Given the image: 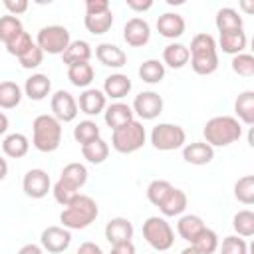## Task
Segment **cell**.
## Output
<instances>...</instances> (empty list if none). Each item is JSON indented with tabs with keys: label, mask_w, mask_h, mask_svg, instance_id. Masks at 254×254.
<instances>
[{
	"label": "cell",
	"mask_w": 254,
	"mask_h": 254,
	"mask_svg": "<svg viewBox=\"0 0 254 254\" xmlns=\"http://www.w3.org/2000/svg\"><path fill=\"white\" fill-rule=\"evenodd\" d=\"M187 143V133L177 123H159L151 129V145L157 151L183 149Z\"/></svg>",
	"instance_id": "7"
},
{
	"label": "cell",
	"mask_w": 254,
	"mask_h": 254,
	"mask_svg": "<svg viewBox=\"0 0 254 254\" xmlns=\"http://www.w3.org/2000/svg\"><path fill=\"white\" fill-rule=\"evenodd\" d=\"M190 67L198 75H210L218 69V52L216 54H198L190 56Z\"/></svg>",
	"instance_id": "35"
},
{
	"label": "cell",
	"mask_w": 254,
	"mask_h": 254,
	"mask_svg": "<svg viewBox=\"0 0 254 254\" xmlns=\"http://www.w3.org/2000/svg\"><path fill=\"white\" fill-rule=\"evenodd\" d=\"M189 60H190V54L185 44L173 42V44H167L163 50V65H169L173 69L185 67L189 64Z\"/></svg>",
	"instance_id": "23"
},
{
	"label": "cell",
	"mask_w": 254,
	"mask_h": 254,
	"mask_svg": "<svg viewBox=\"0 0 254 254\" xmlns=\"http://www.w3.org/2000/svg\"><path fill=\"white\" fill-rule=\"evenodd\" d=\"M183 159L189 165H208L214 159V149L204 143V141H192V143H185L183 147Z\"/></svg>",
	"instance_id": "17"
},
{
	"label": "cell",
	"mask_w": 254,
	"mask_h": 254,
	"mask_svg": "<svg viewBox=\"0 0 254 254\" xmlns=\"http://www.w3.org/2000/svg\"><path fill=\"white\" fill-rule=\"evenodd\" d=\"M206 228L204 220L198 214H181L179 222H177V232L183 240H187L189 244L200 234V230Z\"/></svg>",
	"instance_id": "25"
},
{
	"label": "cell",
	"mask_w": 254,
	"mask_h": 254,
	"mask_svg": "<svg viewBox=\"0 0 254 254\" xmlns=\"http://www.w3.org/2000/svg\"><path fill=\"white\" fill-rule=\"evenodd\" d=\"M4 8L10 16H20L28 10V0H4Z\"/></svg>",
	"instance_id": "48"
},
{
	"label": "cell",
	"mask_w": 254,
	"mask_h": 254,
	"mask_svg": "<svg viewBox=\"0 0 254 254\" xmlns=\"http://www.w3.org/2000/svg\"><path fill=\"white\" fill-rule=\"evenodd\" d=\"M163 97L157 91H141L133 99V115H137L143 121H153L163 113Z\"/></svg>",
	"instance_id": "8"
},
{
	"label": "cell",
	"mask_w": 254,
	"mask_h": 254,
	"mask_svg": "<svg viewBox=\"0 0 254 254\" xmlns=\"http://www.w3.org/2000/svg\"><path fill=\"white\" fill-rule=\"evenodd\" d=\"M93 65L89 62H81V64H71L67 65V79L71 81V85L75 87H81V89H87L89 83L93 81Z\"/></svg>",
	"instance_id": "29"
},
{
	"label": "cell",
	"mask_w": 254,
	"mask_h": 254,
	"mask_svg": "<svg viewBox=\"0 0 254 254\" xmlns=\"http://www.w3.org/2000/svg\"><path fill=\"white\" fill-rule=\"evenodd\" d=\"M220 254H248V244L244 238L230 234L226 238H222V244H218Z\"/></svg>",
	"instance_id": "46"
},
{
	"label": "cell",
	"mask_w": 254,
	"mask_h": 254,
	"mask_svg": "<svg viewBox=\"0 0 254 254\" xmlns=\"http://www.w3.org/2000/svg\"><path fill=\"white\" fill-rule=\"evenodd\" d=\"M52 192H54V198H56V202L58 204H62V206H67L77 194H79V190H75L73 187H69L67 183H64V181H56V185L52 187Z\"/></svg>",
	"instance_id": "45"
},
{
	"label": "cell",
	"mask_w": 254,
	"mask_h": 254,
	"mask_svg": "<svg viewBox=\"0 0 254 254\" xmlns=\"http://www.w3.org/2000/svg\"><path fill=\"white\" fill-rule=\"evenodd\" d=\"M187 204H189V198H187V192L173 187L171 192L165 196V200L159 204V210L165 218L169 216H181L185 210H187Z\"/></svg>",
	"instance_id": "21"
},
{
	"label": "cell",
	"mask_w": 254,
	"mask_h": 254,
	"mask_svg": "<svg viewBox=\"0 0 254 254\" xmlns=\"http://www.w3.org/2000/svg\"><path fill=\"white\" fill-rule=\"evenodd\" d=\"M18 254H44V250H42V246H38V244H24L20 250H18Z\"/></svg>",
	"instance_id": "53"
},
{
	"label": "cell",
	"mask_w": 254,
	"mask_h": 254,
	"mask_svg": "<svg viewBox=\"0 0 254 254\" xmlns=\"http://www.w3.org/2000/svg\"><path fill=\"white\" fill-rule=\"evenodd\" d=\"M99 214L97 202L89 194H77L62 212H60V222L67 230H83L87 228Z\"/></svg>",
	"instance_id": "1"
},
{
	"label": "cell",
	"mask_w": 254,
	"mask_h": 254,
	"mask_svg": "<svg viewBox=\"0 0 254 254\" xmlns=\"http://www.w3.org/2000/svg\"><path fill=\"white\" fill-rule=\"evenodd\" d=\"M103 119H105L107 127L113 131V129H119L121 125L129 123V121H133L135 115H133L131 105H127V103H123V101H113L111 105L105 107V111H103Z\"/></svg>",
	"instance_id": "18"
},
{
	"label": "cell",
	"mask_w": 254,
	"mask_h": 254,
	"mask_svg": "<svg viewBox=\"0 0 254 254\" xmlns=\"http://www.w3.org/2000/svg\"><path fill=\"white\" fill-rule=\"evenodd\" d=\"M34 44V40H32V36L26 32V30H22L20 34H16L12 40H8L4 46H6V52L10 54V56H16V58H20L30 46Z\"/></svg>",
	"instance_id": "44"
},
{
	"label": "cell",
	"mask_w": 254,
	"mask_h": 254,
	"mask_svg": "<svg viewBox=\"0 0 254 254\" xmlns=\"http://www.w3.org/2000/svg\"><path fill=\"white\" fill-rule=\"evenodd\" d=\"M230 67L240 77H252L254 75V56L252 54H246V52H242L238 56H232Z\"/></svg>",
	"instance_id": "42"
},
{
	"label": "cell",
	"mask_w": 254,
	"mask_h": 254,
	"mask_svg": "<svg viewBox=\"0 0 254 254\" xmlns=\"http://www.w3.org/2000/svg\"><path fill=\"white\" fill-rule=\"evenodd\" d=\"M218 48H216V40L206 34V32H200L196 36H192L190 40V48H189V54L190 56H198V54H216Z\"/></svg>",
	"instance_id": "40"
},
{
	"label": "cell",
	"mask_w": 254,
	"mask_h": 254,
	"mask_svg": "<svg viewBox=\"0 0 254 254\" xmlns=\"http://www.w3.org/2000/svg\"><path fill=\"white\" fill-rule=\"evenodd\" d=\"M131 87H133V83H131L129 75H125V73H111V75L105 77L101 91L105 93V97L119 101V99H123L125 95H129Z\"/></svg>",
	"instance_id": "20"
},
{
	"label": "cell",
	"mask_w": 254,
	"mask_h": 254,
	"mask_svg": "<svg viewBox=\"0 0 254 254\" xmlns=\"http://www.w3.org/2000/svg\"><path fill=\"white\" fill-rule=\"evenodd\" d=\"M232 228L236 232V236L240 238H250L254 236V212L244 208V210H238L234 216H232Z\"/></svg>",
	"instance_id": "37"
},
{
	"label": "cell",
	"mask_w": 254,
	"mask_h": 254,
	"mask_svg": "<svg viewBox=\"0 0 254 254\" xmlns=\"http://www.w3.org/2000/svg\"><path fill=\"white\" fill-rule=\"evenodd\" d=\"M171 189H173V185H171L169 181H165V179H155V181H151L149 187H147V200H149L151 204L159 206V204L165 200V196L171 192Z\"/></svg>",
	"instance_id": "41"
},
{
	"label": "cell",
	"mask_w": 254,
	"mask_h": 254,
	"mask_svg": "<svg viewBox=\"0 0 254 254\" xmlns=\"http://www.w3.org/2000/svg\"><path fill=\"white\" fill-rule=\"evenodd\" d=\"M22 30H24V26H22V22H20L18 16H10V14L0 16V42L2 44H6L8 40H12Z\"/></svg>",
	"instance_id": "43"
},
{
	"label": "cell",
	"mask_w": 254,
	"mask_h": 254,
	"mask_svg": "<svg viewBox=\"0 0 254 254\" xmlns=\"http://www.w3.org/2000/svg\"><path fill=\"white\" fill-rule=\"evenodd\" d=\"M181 254H200V252H198V250H196V248H194V246L190 244V246L183 248V250H181Z\"/></svg>",
	"instance_id": "56"
},
{
	"label": "cell",
	"mask_w": 254,
	"mask_h": 254,
	"mask_svg": "<svg viewBox=\"0 0 254 254\" xmlns=\"http://www.w3.org/2000/svg\"><path fill=\"white\" fill-rule=\"evenodd\" d=\"M95 58L101 65L111 67V69H121L127 64V54L119 46L109 44V42H103L95 48Z\"/></svg>",
	"instance_id": "16"
},
{
	"label": "cell",
	"mask_w": 254,
	"mask_h": 254,
	"mask_svg": "<svg viewBox=\"0 0 254 254\" xmlns=\"http://www.w3.org/2000/svg\"><path fill=\"white\" fill-rule=\"evenodd\" d=\"M105 240L113 246V244H121V242H129L133 238V224L129 218L125 216H115L105 224Z\"/></svg>",
	"instance_id": "14"
},
{
	"label": "cell",
	"mask_w": 254,
	"mask_h": 254,
	"mask_svg": "<svg viewBox=\"0 0 254 254\" xmlns=\"http://www.w3.org/2000/svg\"><path fill=\"white\" fill-rule=\"evenodd\" d=\"M24 95L30 97L32 101H42L50 95L52 91V79L46 73H32L26 83H24Z\"/></svg>",
	"instance_id": "19"
},
{
	"label": "cell",
	"mask_w": 254,
	"mask_h": 254,
	"mask_svg": "<svg viewBox=\"0 0 254 254\" xmlns=\"http://www.w3.org/2000/svg\"><path fill=\"white\" fill-rule=\"evenodd\" d=\"M109 254H135V244L129 242H121V244H113Z\"/></svg>",
	"instance_id": "52"
},
{
	"label": "cell",
	"mask_w": 254,
	"mask_h": 254,
	"mask_svg": "<svg viewBox=\"0 0 254 254\" xmlns=\"http://www.w3.org/2000/svg\"><path fill=\"white\" fill-rule=\"evenodd\" d=\"M143 238L151 248L165 252L175 244V230L165 216H149L143 222Z\"/></svg>",
	"instance_id": "5"
},
{
	"label": "cell",
	"mask_w": 254,
	"mask_h": 254,
	"mask_svg": "<svg viewBox=\"0 0 254 254\" xmlns=\"http://www.w3.org/2000/svg\"><path fill=\"white\" fill-rule=\"evenodd\" d=\"M248 46V38H246V32L244 30H234V32H224L218 36V42H216V48H220L224 54L228 56H238L246 50Z\"/></svg>",
	"instance_id": "22"
},
{
	"label": "cell",
	"mask_w": 254,
	"mask_h": 254,
	"mask_svg": "<svg viewBox=\"0 0 254 254\" xmlns=\"http://www.w3.org/2000/svg\"><path fill=\"white\" fill-rule=\"evenodd\" d=\"M145 139H147V131L143 123L137 119L111 131V147L121 155H131L139 151L145 145Z\"/></svg>",
	"instance_id": "4"
},
{
	"label": "cell",
	"mask_w": 254,
	"mask_h": 254,
	"mask_svg": "<svg viewBox=\"0 0 254 254\" xmlns=\"http://www.w3.org/2000/svg\"><path fill=\"white\" fill-rule=\"evenodd\" d=\"M200 254H214L218 250V234L212 228H202L200 234L190 242Z\"/></svg>",
	"instance_id": "39"
},
{
	"label": "cell",
	"mask_w": 254,
	"mask_h": 254,
	"mask_svg": "<svg viewBox=\"0 0 254 254\" xmlns=\"http://www.w3.org/2000/svg\"><path fill=\"white\" fill-rule=\"evenodd\" d=\"M91 56H93V50L85 40H71L69 46L65 48V52L62 54V60L65 65H71V64L89 62Z\"/></svg>",
	"instance_id": "27"
},
{
	"label": "cell",
	"mask_w": 254,
	"mask_h": 254,
	"mask_svg": "<svg viewBox=\"0 0 254 254\" xmlns=\"http://www.w3.org/2000/svg\"><path fill=\"white\" fill-rule=\"evenodd\" d=\"M22 97H24V91H22V87L16 81H10V79L0 81V107L2 109L18 107Z\"/></svg>",
	"instance_id": "32"
},
{
	"label": "cell",
	"mask_w": 254,
	"mask_h": 254,
	"mask_svg": "<svg viewBox=\"0 0 254 254\" xmlns=\"http://www.w3.org/2000/svg\"><path fill=\"white\" fill-rule=\"evenodd\" d=\"M18 62H20V65L24 67V69H36L38 65H42V62H44V52L36 46V42L18 58Z\"/></svg>",
	"instance_id": "47"
},
{
	"label": "cell",
	"mask_w": 254,
	"mask_h": 254,
	"mask_svg": "<svg viewBox=\"0 0 254 254\" xmlns=\"http://www.w3.org/2000/svg\"><path fill=\"white\" fill-rule=\"evenodd\" d=\"M22 190L30 198H44L52 190L50 175L44 169H30L22 179Z\"/></svg>",
	"instance_id": "11"
},
{
	"label": "cell",
	"mask_w": 254,
	"mask_h": 254,
	"mask_svg": "<svg viewBox=\"0 0 254 254\" xmlns=\"http://www.w3.org/2000/svg\"><path fill=\"white\" fill-rule=\"evenodd\" d=\"M69 42H71L69 30L60 24L44 26L38 30V36H36V46L44 54H50V56H62L65 48L69 46Z\"/></svg>",
	"instance_id": "6"
},
{
	"label": "cell",
	"mask_w": 254,
	"mask_h": 254,
	"mask_svg": "<svg viewBox=\"0 0 254 254\" xmlns=\"http://www.w3.org/2000/svg\"><path fill=\"white\" fill-rule=\"evenodd\" d=\"M50 107H52V115L60 121V123H69L77 117L79 109H77V99L65 91V89H58L52 99H50Z\"/></svg>",
	"instance_id": "9"
},
{
	"label": "cell",
	"mask_w": 254,
	"mask_h": 254,
	"mask_svg": "<svg viewBox=\"0 0 254 254\" xmlns=\"http://www.w3.org/2000/svg\"><path fill=\"white\" fill-rule=\"evenodd\" d=\"M234 198L246 206L254 202V175H244L234 183Z\"/></svg>",
	"instance_id": "38"
},
{
	"label": "cell",
	"mask_w": 254,
	"mask_h": 254,
	"mask_svg": "<svg viewBox=\"0 0 254 254\" xmlns=\"http://www.w3.org/2000/svg\"><path fill=\"white\" fill-rule=\"evenodd\" d=\"M87 177H89V173H87L85 165H81V163H67V165L62 169L60 181H64V183H67L69 187H73L75 190H79V189L85 187Z\"/></svg>",
	"instance_id": "30"
},
{
	"label": "cell",
	"mask_w": 254,
	"mask_h": 254,
	"mask_svg": "<svg viewBox=\"0 0 254 254\" xmlns=\"http://www.w3.org/2000/svg\"><path fill=\"white\" fill-rule=\"evenodd\" d=\"M123 40L127 42V46L131 48H143L149 44L151 40V26L147 20L133 16L125 22L123 26Z\"/></svg>",
	"instance_id": "12"
},
{
	"label": "cell",
	"mask_w": 254,
	"mask_h": 254,
	"mask_svg": "<svg viewBox=\"0 0 254 254\" xmlns=\"http://www.w3.org/2000/svg\"><path fill=\"white\" fill-rule=\"evenodd\" d=\"M81 155H83V159L87 161V163H91V165H101L107 157H109V145H107V141L105 139H95V141H91V143H87V145H81Z\"/></svg>",
	"instance_id": "33"
},
{
	"label": "cell",
	"mask_w": 254,
	"mask_h": 254,
	"mask_svg": "<svg viewBox=\"0 0 254 254\" xmlns=\"http://www.w3.org/2000/svg\"><path fill=\"white\" fill-rule=\"evenodd\" d=\"M185 18L177 12H165L157 18V32L167 40H177L185 34Z\"/></svg>",
	"instance_id": "15"
},
{
	"label": "cell",
	"mask_w": 254,
	"mask_h": 254,
	"mask_svg": "<svg viewBox=\"0 0 254 254\" xmlns=\"http://www.w3.org/2000/svg\"><path fill=\"white\" fill-rule=\"evenodd\" d=\"M40 244H42V250L50 254H62L71 244V232L64 226H48L40 234Z\"/></svg>",
	"instance_id": "10"
},
{
	"label": "cell",
	"mask_w": 254,
	"mask_h": 254,
	"mask_svg": "<svg viewBox=\"0 0 254 254\" xmlns=\"http://www.w3.org/2000/svg\"><path fill=\"white\" fill-rule=\"evenodd\" d=\"M214 26H216V30H218L220 34H224V32L242 30L244 20H242V16H240L238 10L226 6V8H220V10L216 12V16H214Z\"/></svg>",
	"instance_id": "26"
},
{
	"label": "cell",
	"mask_w": 254,
	"mask_h": 254,
	"mask_svg": "<svg viewBox=\"0 0 254 254\" xmlns=\"http://www.w3.org/2000/svg\"><path fill=\"white\" fill-rule=\"evenodd\" d=\"M127 8H131L133 12H147L153 8L151 0H127Z\"/></svg>",
	"instance_id": "50"
},
{
	"label": "cell",
	"mask_w": 254,
	"mask_h": 254,
	"mask_svg": "<svg viewBox=\"0 0 254 254\" xmlns=\"http://www.w3.org/2000/svg\"><path fill=\"white\" fill-rule=\"evenodd\" d=\"M75 254H103V250H101L99 244L87 240V242H81V244H79V248H77Z\"/></svg>",
	"instance_id": "51"
},
{
	"label": "cell",
	"mask_w": 254,
	"mask_h": 254,
	"mask_svg": "<svg viewBox=\"0 0 254 254\" xmlns=\"http://www.w3.org/2000/svg\"><path fill=\"white\" fill-rule=\"evenodd\" d=\"M30 151V139L24 133H10L2 141V153L10 159H22Z\"/></svg>",
	"instance_id": "24"
},
{
	"label": "cell",
	"mask_w": 254,
	"mask_h": 254,
	"mask_svg": "<svg viewBox=\"0 0 254 254\" xmlns=\"http://www.w3.org/2000/svg\"><path fill=\"white\" fill-rule=\"evenodd\" d=\"M6 175H8V161L0 155V181H4Z\"/></svg>",
	"instance_id": "55"
},
{
	"label": "cell",
	"mask_w": 254,
	"mask_h": 254,
	"mask_svg": "<svg viewBox=\"0 0 254 254\" xmlns=\"http://www.w3.org/2000/svg\"><path fill=\"white\" fill-rule=\"evenodd\" d=\"M8 127H10V119L4 111H0V135H4L8 131Z\"/></svg>",
	"instance_id": "54"
},
{
	"label": "cell",
	"mask_w": 254,
	"mask_h": 254,
	"mask_svg": "<svg viewBox=\"0 0 254 254\" xmlns=\"http://www.w3.org/2000/svg\"><path fill=\"white\" fill-rule=\"evenodd\" d=\"M111 10L107 0H87L85 2V14H103Z\"/></svg>",
	"instance_id": "49"
},
{
	"label": "cell",
	"mask_w": 254,
	"mask_h": 254,
	"mask_svg": "<svg viewBox=\"0 0 254 254\" xmlns=\"http://www.w3.org/2000/svg\"><path fill=\"white\" fill-rule=\"evenodd\" d=\"M137 73H139V77H141L145 83L155 85V83H161V81H163V77H165V65H163V62H159V60H145V62L139 65Z\"/></svg>",
	"instance_id": "34"
},
{
	"label": "cell",
	"mask_w": 254,
	"mask_h": 254,
	"mask_svg": "<svg viewBox=\"0 0 254 254\" xmlns=\"http://www.w3.org/2000/svg\"><path fill=\"white\" fill-rule=\"evenodd\" d=\"M62 143V123L52 113H42L32 121V145L40 153H54Z\"/></svg>",
	"instance_id": "3"
},
{
	"label": "cell",
	"mask_w": 254,
	"mask_h": 254,
	"mask_svg": "<svg viewBox=\"0 0 254 254\" xmlns=\"http://www.w3.org/2000/svg\"><path fill=\"white\" fill-rule=\"evenodd\" d=\"M240 6H242L246 12H252V10H254V4H250V2H242Z\"/></svg>",
	"instance_id": "57"
},
{
	"label": "cell",
	"mask_w": 254,
	"mask_h": 254,
	"mask_svg": "<svg viewBox=\"0 0 254 254\" xmlns=\"http://www.w3.org/2000/svg\"><path fill=\"white\" fill-rule=\"evenodd\" d=\"M107 107V97L101 89H95V87H87L79 93V99H77V109L85 115H99L103 113Z\"/></svg>",
	"instance_id": "13"
},
{
	"label": "cell",
	"mask_w": 254,
	"mask_h": 254,
	"mask_svg": "<svg viewBox=\"0 0 254 254\" xmlns=\"http://www.w3.org/2000/svg\"><path fill=\"white\" fill-rule=\"evenodd\" d=\"M83 26L87 28V32H91L93 36H101L107 34L113 26V12L107 10L103 14H85L83 16Z\"/></svg>",
	"instance_id": "31"
},
{
	"label": "cell",
	"mask_w": 254,
	"mask_h": 254,
	"mask_svg": "<svg viewBox=\"0 0 254 254\" xmlns=\"http://www.w3.org/2000/svg\"><path fill=\"white\" fill-rule=\"evenodd\" d=\"M204 143L214 147H228L242 137V123L232 115H216L204 123Z\"/></svg>",
	"instance_id": "2"
},
{
	"label": "cell",
	"mask_w": 254,
	"mask_h": 254,
	"mask_svg": "<svg viewBox=\"0 0 254 254\" xmlns=\"http://www.w3.org/2000/svg\"><path fill=\"white\" fill-rule=\"evenodd\" d=\"M234 113L240 123L254 125V91L252 89L238 93V97L234 101Z\"/></svg>",
	"instance_id": "28"
},
{
	"label": "cell",
	"mask_w": 254,
	"mask_h": 254,
	"mask_svg": "<svg viewBox=\"0 0 254 254\" xmlns=\"http://www.w3.org/2000/svg\"><path fill=\"white\" fill-rule=\"evenodd\" d=\"M101 137V129H99V125L95 123V121H91V119H83V121H79L75 127H73V139L79 143V145H87V143H91V141H95V139H99Z\"/></svg>",
	"instance_id": "36"
}]
</instances>
